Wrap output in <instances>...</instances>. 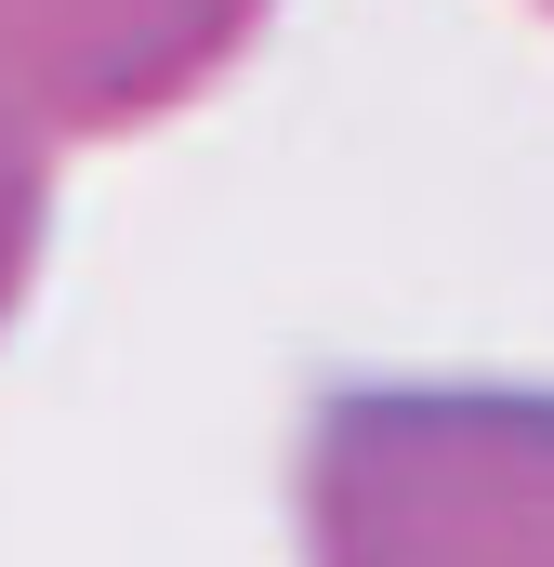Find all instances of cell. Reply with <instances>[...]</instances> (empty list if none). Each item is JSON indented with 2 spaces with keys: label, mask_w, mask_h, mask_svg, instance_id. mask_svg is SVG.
<instances>
[{
  "label": "cell",
  "mask_w": 554,
  "mask_h": 567,
  "mask_svg": "<svg viewBox=\"0 0 554 567\" xmlns=\"http://www.w3.org/2000/svg\"><path fill=\"white\" fill-rule=\"evenodd\" d=\"M304 567H554V383H330L290 449Z\"/></svg>",
  "instance_id": "1"
},
{
  "label": "cell",
  "mask_w": 554,
  "mask_h": 567,
  "mask_svg": "<svg viewBox=\"0 0 554 567\" xmlns=\"http://www.w3.org/2000/svg\"><path fill=\"white\" fill-rule=\"evenodd\" d=\"M277 0H0V93L53 145H120L185 120L252 66Z\"/></svg>",
  "instance_id": "2"
},
{
  "label": "cell",
  "mask_w": 554,
  "mask_h": 567,
  "mask_svg": "<svg viewBox=\"0 0 554 567\" xmlns=\"http://www.w3.org/2000/svg\"><path fill=\"white\" fill-rule=\"evenodd\" d=\"M53 145L27 133V106L0 93V330L27 317V290H40V251H53Z\"/></svg>",
  "instance_id": "3"
}]
</instances>
